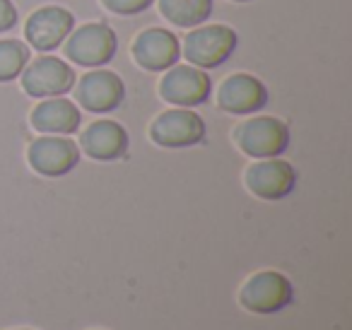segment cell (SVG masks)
Listing matches in <instances>:
<instances>
[{
    "mask_svg": "<svg viewBox=\"0 0 352 330\" xmlns=\"http://www.w3.org/2000/svg\"><path fill=\"white\" fill-rule=\"evenodd\" d=\"M294 299L292 282L275 270L251 275L239 289V304L251 314H278Z\"/></svg>",
    "mask_w": 352,
    "mask_h": 330,
    "instance_id": "1",
    "label": "cell"
},
{
    "mask_svg": "<svg viewBox=\"0 0 352 330\" xmlns=\"http://www.w3.org/2000/svg\"><path fill=\"white\" fill-rule=\"evenodd\" d=\"M234 140L244 155L256 157V160H270L287 150L289 128L280 118L256 116L236 128Z\"/></svg>",
    "mask_w": 352,
    "mask_h": 330,
    "instance_id": "2",
    "label": "cell"
},
{
    "mask_svg": "<svg viewBox=\"0 0 352 330\" xmlns=\"http://www.w3.org/2000/svg\"><path fill=\"white\" fill-rule=\"evenodd\" d=\"M70 39L65 44V56H68L73 63L85 65V68H99V65H107L109 60L116 56L118 41L113 30H109L107 25H99V22H89L82 25L78 32H70Z\"/></svg>",
    "mask_w": 352,
    "mask_h": 330,
    "instance_id": "3",
    "label": "cell"
},
{
    "mask_svg": "<svg viewBox=\"0 0 352 330\" xmlns=\"http://www.w3.org/2000/svg\"><path fill=\"white\" fill-rule=\"evenodd\" d=\"M236 32L225 25H210L193 30L184 41V56L198 68H217L236 49Z\"/></svg>",
    "mask_w": 352,
    "mask_h": 330,
    "instance_id": "4",
    "label": "cell"
},
{
    "mask_svg": "<svg viewBox=\"0 0 352 330\" xmlns=\"http://www.w3.org/2000/svg\"><path fill=\"white\" fill-rule=\"evenodd\" d=\"M203 138H206V121L196 111H188L184 107L160 113L150 126V140L169 150L198 145Z\"/></svg>",
    "mask_w": 352,
    "mask_h": 330,
    "instance_id": "5",
    "label": "cell"
},
{
    "mask_svg": "<svg viewBox=\"0 0 352 330\" xmlns=\"http://www.w3.org/2000/svg\"><path fill=\"white\" fill-rule=\"evenodd\" d=\"M210 92H212V82L208 78V73L191 68V65H171L169 73L160 82L162 99L184 109L206 104Z\"/></svg>",
    "mask_w": 352,
    "mask_h": 330,
    "instance_id": "6",
    "label": "cell"
},
{
    "mask_svg": "<svg viewBox=\"0 0 352 330\" xmlns=\"http://www.w3.org/2000/svg\"><path fill=\"white\" fill-rule=\"evenodd\" d=\"M75 85V73L65 60L56 56H41L30 68L22 70V87L32 97H60Z\"/></svg>",
    "mask_w": 352,
    "mask_h": 330,
    "instance_id": "7",
    "label": "cell"
},
{
    "mask_svg": "<svg viewBox=\"0 0 352 330\" xmlns=\"http://www.w3.org/2000/svg\"><path fill=\"white\" fill-rule=\"evenodd\" d=\"M246 188L263 200H283L297 186V171L289 162H283L278 157L261 160L246 169Z\"/></svg>",
    "mask_w": 352,
    "mask_h": 330,
    "instance_id": "8",
    "label": "cell"
},
{
    "mask_svg": "<svg viewBox=\"0 0 352 330\" xmlns=\"http://www.w3.org/2000/svg\"><path fill=\"white\" fill-rule=\"evenodd\" d=\"M75 97L82 104L85 111L107 113L121 107L123 97H126V85L111 70H92V73L82 75L78 89H75Z\"/></svg>",
    "mask_w": 352,
    "mask_h": 330,
    "instance_id": "9",
    "label": "cell"
},
{
    "mask_svg": "<svg viewBox=\"0 0 352 330\" xmlns=\"http://www.w3.org/2000/svg\"><path fill=\"white\" fill-rule=\"evenodd\" d=\"M27 160H30L32 169H34L36 174L56 179V176L68 174V171H73L75 166H78L80 150L68 138L44 135L30 145Z\"/></svg>",
    "mask_w": 352,
    "mask_h": 330,
    "instance_id": "10",
    "label": "cell"
},
{
    "mask_svg": "<svg viewBox=\"0 0 352 330\" xmlns=\"http://www.w3.org/2000/svg\"><path fill=\"white\" fill-rule=\"evenodd\" d=\"M133 58L150 73H162L182 58V44L169 30H147L133 41Z\"/></svg>",
    "mask_w": 352,
    "mask_h": 330,
    "instance_id": "11",
    "label": "cell"
},
{
    "mask_svg": "<svg viewBox=\"0 0 352 330\" xmlns=\"http://www.w3.org/2000/svg\"><path fill=\"white\" fill-rule=\"evenodd\" d=\"M217 104H220L222 111L244 116V113L261 111L268 104V89L254 75L236 73L230 75L220 85V89H217Z\"/></svg>",
    "mask_w": 352,
    "mask_h": 330,
    "instance_id": "12",
    "label": "cell"
},
{
    "mask_svg": "<svg viewBox=\"0 0 352 330\" xmlns=\"http://www.w3.org/2000/svg\"><path fill=\"white\" fill-rule=\"evenodd\" d=\"M75 27V17L63 8H41L34 15L27 20L25 34L27 41L34 46L36 51H54L63 44V39H68V34Z\"/></svg>",
    "mask_w": 352,
    "mask_h": 330,
    "instance_id": "13",
    "label": "cell"
},
{
    "mask_svg": "<svg viewBox=\"0 0 352 330\" xmlns=\"http://www.w3.org/2000/svg\"><path fill=\"white\" fill-rule=\"evenodd\" d=\"M82 152L97 162L121 160L128 150V133L116 121H94L82 131Z\"/></svg>",
    "mask_w": 352,
    "mask_h": 330,
    "instance_id": "14",
    "label": "cell"
},
{
    "mask_svg": "<svg viewBox=\"0 0 352 330\" xmlns=\"http://www.w3.org/2000/svg\"><path fill=\"white\" fill-rule=\"evenodd\" d=\"M32 126L41 133H58V135H70L82 123V113L78 111L73 102L68 99H46L32 111Z\"/></svg>",
    "mask_w": 352,
    "mask_h": 330,
    "instance_id": "15",
    "label": "cell"
},
{
    "mask_svg": "<svg viewBox=\"0 0 352 330\" xmlns=\"http://www.w3.org/2000/svg\"><path fill=\"white\" fill-rule=\"evenodd\" d=\"M160 10L176 27H198L212 15V0H160Z\"/></svg>",
    "mask_w": 352,
    "mask_h": 330,
    "instance_id": "16",
    "label": "cell"
},
{
    "mask_svg": "<svg viewBox=\"0 0 352 330\" xmlns=\"http://www.w3.org/2000/svg\"><path fill=\"white\" fill-rule=\"evenodd\" d=\"M27 60H30V49L25 46V41H0V82H10L17 75H22Z\"/></svg>",
    "mask_w": 352,
    "mask_h": 330,
    "instance_id": "17",
    "label": "cell"
},
{
    "mask_svg": "<svg viewBox=\"0 0 352 330\" xmlns=\"http://www.w3.org/2000/svg\"><path fill=\"white\" fill-rule=\"evenodd\" d=\"M102 3L107 10L116 12V15H140L155 0H102Z\"/></svg>",
    "mask_w": 352,
    "mask_h": 330,
    "instance_id": "18",
    "label": "cell"
},
{
    "mask_svg": "<svg viewBox=\"0 0 352 330\" xmlns=\"http://www.w3.org/2000/svg\"><path fill=\"white\" fill-rule=\"evenodd\" d=\"M17 22V10L10 0H0V34L8 30H12Z\"/></svg>",
    "mask_w": 352,
    "mask_h": 330,
    "instance_id": "19",
    "label": "cell"
},
{
    "mask_svg": "<svg viewBox=\"0 0 352 330\" xmlns=\"http://www.w3.org/2000/svg\"><path fill=\"white\" fill-rule=\"evenodd\" d=\"M15 330H32V328H15Z\"/></svg>",
    "mask_w": 352,
    "mask_h": 330,
    "instance_id": "20",
    "label": "cell"
},
{
    "mask_svg": "<svg viewBox=\"0 0 352 330\" xmlns=\"http://www.w3.org/2000/svg\"><path fill=\"white\" fill-rule=\"evenodd\" d=\"M236 3H246V0H236Z\"/></svg>",
    "mask_w": 352,
    "mask_h": 330,
    "instance_id": "21",
    "label": "cell"
}]
</instances>
